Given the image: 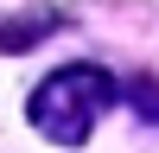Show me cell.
<instances>
[{
    "instance_id": "7a4b0ae2",
    "label": "cell",
    "mask_w": 159,
    "mask_h": 153,
    "mask_svg": "<svg viewBox=\"0 0 159 153\" xmlns=\"http://www.w3.org/2000/svg\"><path fill=\"white\" fill-rule=\"evenodd\" d=\"M57 13H38V19H19V26H0V51H32L38 32H51Z\"/></svg>"
},
{
    "instance_id": "3957f363",
    "label": "cell",
    "mask_w": 159,
    "mask_h": 153,
    "mask_svg": "<svg viewBox=\"0 0 159 153\" xmlns=\"http://www.w3.org/2000/svg\"><path fill=\"white\" fill-rule=\"evenodd\" d=\"M127 102H134V109H140V121H153V128H159V89L147 83V76H140V83L127 89Z\"/></svg>"
},
{
    "instance_id": "6da1fadb",
    "label": "cell",
    "mask_w": 159,
    "mask_h": 153,
    "mask_svg": "<svg viewBox=\"0 0 159 153\" xmlns=\"http://www.w3.org/2000/svg\"><path fill=\"white\" fill-rule=\"evenodd\" d=\"M121 102V83H115L102 64H64V70H51L45 83L32 89V102H25V115H32V128L45 140H57V147H83L89 134H96V121Z\"/></svg>"
}]
</instances>
